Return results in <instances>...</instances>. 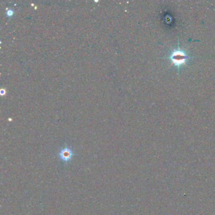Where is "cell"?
<instances>
[{
    "label": "cell",
    "mask_w": 215,
    "mask_h": 215,
    "mask_svg": "<svg viewBox=\"0 0 215 215\" xmlns=\"http://www.w3.org/2000/svg\"><path fill=\"white\" fill-rule=\"evenodd\" d=\"M5 92H5V90H4V89H1V90H0V93H1V95H4V94H5Z\"/></svg>",
    "instance_id": "4"
},
{
    "label": "cell",
    "mask_w": 215,
    "mask_h": 215,
    "mask_svg": "<svg viewBox=\"0 0 215 215\" xmlns=\"http://www.w3.org/2000/svg\"><path fill=\"white\" fill-rule=\"evenodd\" d=\"M73 155H74L73 151L68 146H65L64 148H62L58 153V156L59 159L65 163L70 162Z\"/></svg>",
    "instance_id": "2"
},
{
    "label": "cell",
    "mask_w": 215,
    "mask_h": 215,
    "mask_svg": "<svg viewBox=\"0 0 215 215\" xmlns=\"http://www.w3.org/2000/svg\"><path fill=\"white\" fill-rule=\"evenodd\" d=\"M13 13H14V12H13V10L12 9H8V10L7 11V12H6L7 15L8 16H12L13 14Z\"/></svg>",
    "instance_id": "3"
},
{
    "label": "cell",
    "mask_w": 215,
    "mask_h": 215,
    "mask_svg": "<svg viewBox=\"0 0 215 215\" xmlns=\"http://www.w3.org/2000/svg\"><path fill=\"white\" fill-rule=\"evenodd\" d=\"M170 58H171L172 63L175 65H176V66H180L181 65L185 64L188 57L182 50H176L172 53Z\"/></svg>",
    "instance_id": "1"
}]
</instances>
